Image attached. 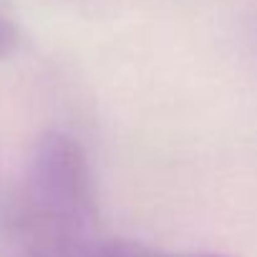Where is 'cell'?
Wrapping results in <instances>:
<instances>
[{"instance_id":"cell-1","label":"cell","mask_w":257,"mask_h":257,"mask_svg":"<svg viewBox=\"0 0 257 257\" xmlns=\"http://www.w3.org/2000/svg\"><path fill=\"white\" fill-rule=\"evenodd\" d=\"M98 202L83 147L43 134L28 159L13 209V257H71L98 234Z\"/></svg>"},{"instance_id":"cell-3","label":"cell","mask_w":257,"mask_h":257,"mask_svg":"<svg viewBox=\"0 0 257 257\" xmlns=\"http://www.w3.org/2000/svg\"><path fill=\"white\" fill-rule=\"evenodd\" d=\"M18 48V28L0 13V58H8Z\"/></svg>"},{"instance_id":"cell-2","label":"cell","mask_w":257,"mask_h":257,"mask_svg":"<svg viewBox=\"0 0 257 257\" xmlns=\"http://www.w3.org/2000/svg\"><path fill=\"white\" fill-rule=\"evenodd\" d=\"M73 257H234V254H224V252H172V249L149 247V244H142V242H134V239L96 237L93 242L81 247Z\"/></svg>"}]
</instances>
